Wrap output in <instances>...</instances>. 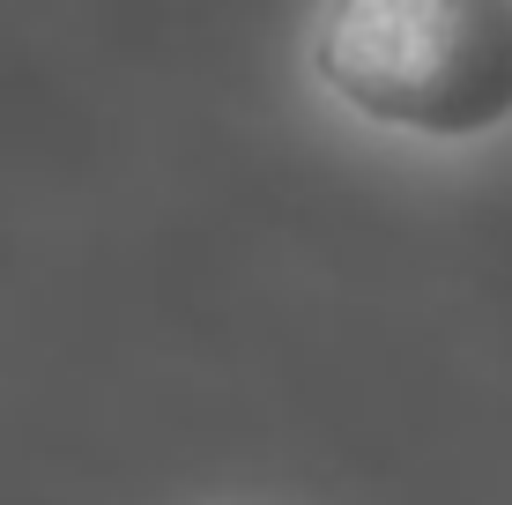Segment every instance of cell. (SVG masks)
<instances>
[{
  "label": "cell",
  "instance_id": "1",
  "mask_svg": "<svg viewBox=\"0 0 512 505\" xmlns=\"http://www.w3.org/2000/svg\"><path fill=\"white\" fill-rule=\"evenodd\" d=\"M312 82L409 142H483L512 119V0H327Z\"/></svg>",
  "mask_w": 512,
  "mask_h": 505
}]
</instances>
